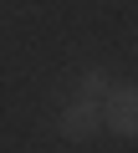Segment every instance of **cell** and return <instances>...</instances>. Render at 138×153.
Here are the masks:
<instances>
[{
    "label": "cell",
    "mask_w": 138,
    "mask_h": 153,
    "mask_svg": "<svg viewBox=\"0 0 138 153\" xmlns=\"http://www.w3.org/2000/svg\"><path fill=\"white\" fill-rule=\"evenodd\" d=\"M97 107H102V128H107L113 138H133V133H138V87L113 82Z\"/></svg>",
    "instance_id": "cell-1"
},
{
    "label": "cell",
    "mask_w": 138,
    "mask_h": 153,
    "mask_svg": "<svg viewBox=\"0 0 138 153\" xmlns=\"http://www.w3.org/2000/svg\"><path fill=\"white\" fill-rule=\"evenodd\" d=\"M56 128H61V138H66V143H92V138L102 133V107H97L92 97H72V102L61 107Z\"/></svg>",
    "instance_id": "cell-2"
},
{
    "label": "cell",
    "mask_w": 138,
    "mask_h": 153,
    "mask_svg": "<svg viewBox=\"0 0 138 153\" xmlns=\"http://www.w3.org/2000/svg\"><path fill=\"white\" fill-rule=\"evenodd\" d=\"M113 87V76L102 71V66H87L82 76H77V97H92V102H102V92Z\"/></svg>",
    "instance_id": "cell-3"
}]
</instances>
